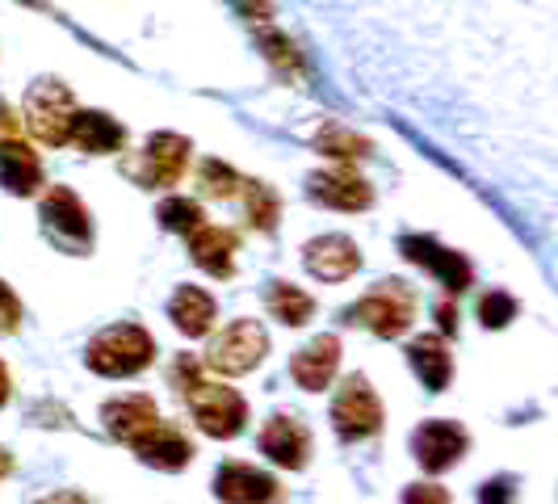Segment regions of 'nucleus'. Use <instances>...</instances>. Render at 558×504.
<instances>
[{
	"label": "nucleus",
	"mask_w": 558,
	"mask_h": 504,
	"mask_svg": "<svg viewBox=\"0 0 558 504\" xmlns=\"http://www.w3.org/2000/svg\"><path fill=\"white\" fill-rule=\"evenodd\" d=\"M265 303H269V315H274V320H281V324H290V328L307 324L311 311H315V299H311L307 290L290 286V281H269Z\"/></svg>",
	"instance_id": "obj_23"
},
{
	"label": "nucleus",
	"mask_w": 558,
	"mask_h": 504,
	"mask_svg": "<svg viewBox=\"0 0 558 504\" xmlns=\"http://www.w3.org/2000/svg\"><path fill=\"white\" fill-rule=\"evenodd\" d=\"M265 353H269V333L256 320H235L210 340L206 370H215V374H248V370L265 362Z\"/></svg>",
	"instance_id": "obj_5"
},
{
	"label": "nucleus",
	"mask_w": 558,
	"mask_h": 504,
	"mask_svg": "<svg viewBox=\"0 0 558 504\" xmlns=\"http://www.w3.org/2000/svg\"><path fill=\"white\" fill-rule=\"evenodd\" d=\"M197 181H202V190H206L210 197H235L240 194V185H244L240 172H235L231 165H223V160H206L202 172H197Z\"/></svg>",
	"instance_id": "obj_27"
},
{
	"label": "nucleus",
	"mask_w": 558,
	"mask_h": 504,
	"mask_svg": "<svg viewBox=\"0 0 558 504\" xmlns=\"http://www.w3.org/2000/svg\"><path fill=\"white\" fill-rule=\"evenodd\" d=\"M72 118H76V101L68 93V84L59 81H38L26 93V127L38 143H59L72 140Z\"/></svg>",
	"instance_id": "obj_4"
},
{
	"label": "nucleus",
	"mask_w": 558,
	"mask_h": 504,
	"mask_svg": "<svg viewBox=\"0 0 558 504\" xmlns=\"http://www.w3.org/2000/svg\"><path fill=\"white\" fill-rule=\"evenodd\" d=\"M9 399V370H4V362H0V404Z\"/></svg>",
	"instance_id": "obj_38"
},
{
	"label": "nucleus",
	"mask_w": 558,
	"mask_h": 504,
	"mask_svg": "<svg viewBox=\"0 0 558 504\" xmlns=\"http://www.w3.org/2000/svg\"><path fill=\"white\" fill-rule=\"evenodd\" d=\"M332 424L344 442H362L383 429V399L374 395L369 379L349 374L332 399Z\"/></svg>",
	"instance_id": "obj_6"
},
{
	"label": "nucleus",
	"mask_w": 558,
	"mask_h": 504,
	"mask_svg": "<svg viewBox=\"0 0 558 504\" xmlns=\"http://www.w3.org/2000/svg\"><path fill=\"white\" fill-rule=\"evenodd\" d=\"M135 449H140V458L147 463V467H156V471H181V467H190V458H194V442L177 429V424H156L151 433H143L140 442H135Z\"/></svg>",
	"instance_id": "obj_19"
},
{
	"label": "nucleus",
	"mask_w": 558,
	"mask_h": 504,
	"mask_svg": "<svg viewBox=\"0 0 558 504\" xmlns=\"http://www.w3.org/2000/svg\"><path fill=\"white\" fill-rule=\"evenodd\" d=\"M235 249H240V236L231 227L197 224L190 231V256H194V265H202L210 278H231L235 274Z\"/></svg>",
	"instance_id": "obj_16"
},
{
	"label": "nucleus",
	"mask_w": 558,
	"mask_h": 504,
	"mask_svg": "<svg viewBox=\"0 0 558 504\" xmlns=\"http://www.w3.org/2000/svg\"><path fill=\"white\" fill-rule=\"evenodd\" d=\"M512 315H517V299H508L504 290H492V295L478 299V320H483L487 328H504Z\"/></svg>",
	"instance_id": "obj_29"
},
{
	"label": "nucleus",
	"mask_w": 558,
	"mask_h": 504,
	"mask_svg": "<svg viewBox=\"0 0 558 504\" xmlns=\"http://www.w3.org/2000/svg\"><path fill=\"white\" fill-rule=\"evenodd\" d=\"M168 320L177 324V333L185 336H206L215 324V299L197 286H181L172 299H168Z\"/></svg>",
	"instance_id": "obj_22"
},
{
	"label": "nucleus",
	"mask_w": 558,
	"mask_h": 504,
	"mask_svg": "<svg viewBox=\"0 0 558 504\" xmlns=\"http://www.w3.org/2000/svg\"><path fill=\"white\" fill-rule=\"evenodd\" d=\"M466 446H471V437L453 420H424L412 433V454L424 471H449L466 454Z\"/></svg>",
	"instance_id": "obj_10"
},
{
	"label": "nucleus",
	"mask_w": 558,
	"mask_h": 504,
	"mask_svg": "<svg viewBox=\"0 0 558 504\" xmlns=\"http://www.w3.org/2000/svg\"><path fill=\"white\" fill-rule=\"evenodd\" d=\"M408 362L420 374V383L428 392H446L449 387V374H453V358H449L446 340L441 336H416L408 345Z\"/></svg>",
	"instance_id": "obj_21"
},
{
	"label": "nucleus",
	"mask_w": 558,
	"mask_h": 504,
	"mask_svg": "<svg viewBox=\"0 0 558 504\" xmlns=\"http://www.w3.org/2000/svg\"><path fill=\"white\" fill-rule=\"evenodd\" d=\"M215 496L223 504H274L281 496L278 479L248 463H227L215 471Z\"/></svg>",
	"instance_id": "obj_12"
},
{
	"label": "nucleus",
	"mask_w": 558,
	"mask_h": 504,
	"mask_svg": "<svg viewBox=\"0 0 558 504\" xmlns=\"http://www.w3.org/2000/svg\"><path fill=\"white\" fill-rule=\"evenodd\" d=\"M307 194L319 206H332V211H365L374 202V190L365 185V177H357L353 168H328V172H311L307 177Z\"/></svg>",
	"instance_id": "obj_13"
},
{
	"label": "nucleus",
	"mask_w": 558,
	"mask_h": 504,
	"mask_svg": "<svg viewBox=\"0 0 558 504\" xmlns=\"http://www.w3.org/2000/svg\"><path fill=\"white\" fill-rule=\"evenodd\" d=\"M17 324H22V303H17V295L0 281V333H17Z\"/></svg>",
	"instance_id": "obj_31"
},
{
	"label": "nucleus",
	"mask_w": 558,
	"mask_h": 504,
	"mask_svg": "<svg viewBox=\"0 0 558 504\" xmlns=\"http://www.w3.org/2000/svg\"><path fill=\"white\" fill-rule=\"evenodd\" d=\"M9 471H13V454H9V449L0 446V479L9 476Z\"/></svg>",
	"instance_id": "obj_37"
},
{
	"label": "nucleus",
	"mask_w": 558,
	"mask_h": 504,
	"mask_svg": "<svg viewBox=\"0 0 558 504\" xmlns=\"http://www.w3.org/2000/svg\"><path fill=\"white\" fill-rule=\"evenodd\" d=\"M190 165V140L185 135H172V131H160L143 143L140 160H135V181L147 185V190H165V185H177L181 172Z\"/></svg>",
	"instance_id": "obj_8"
},
{
	"label": "nucleus",
	"mask_w": 558,
	"mask_h": 504,
	"mask_svg": "<svg viewBox=\"0 0 558 504\" xmlns=\"http://www.w3.org/2000/svg\"><path fill=\"white\" fill-rule=\"evenodd\" d=\"M84 156H110L118 147H126V131H122V122H113L110 113L101 110H76L72 118V140Z\"/></svg>",
	"instance_id": "obj_20"
},
{
	"label": "nucleus",
	"mask_w": 558,
	"mask_h": 504,
	"mask_svg": "<svg viewBox=\"0 0 558 504\" xmlns=\"http://www.w3.org/2000/svg\"><path fill=\"white\" fill-rule=\"evenodd\" d=\"M156 219H160L168 231L190 236V231L202 224V206H197L194 197H165V202H160V211H156Z\"/></svg>",
	"instance_id": "obj_26"
},
{
	"label": "nucleus",
	"mask_w": 558,
	"mask_h": 504,
	"mask_svg": "<svg viewBox=\"0 0 558 504\" xmlns=\"http://www.w3.org/2000/svg\"><path fill=\"white\" fill-rule=\"evenodd\" d=\"M235 9H240L248 22H260V26H269V17H274V4H269V0H235Z\"/></svg>",
	"instance_id": "obj_33"
},
{
	"label": "nucleus",
	"mask_w": 558,
	"mask_h": 504,
	"mask_svg": "<svg viewBox=\"0 0 558 504\" xmlns=\"http://www.w3.org/2000/svg\"><path fill=\"white\" fill-rule=\"evenodd\" d=\"M403 504H449V492L437 483H412L403 492Z\"/></svg>",
	"instance_id": "obj_32"
},
{
	"label": "nucleus",
	"mask_w": 558,
	"mask_h": 504,
	"mask_svg": "<svg viewBox=\"0 0 558 504\" xmlns=\"http://www.w3.org/2000/svg\"><path fill=\"white\" fill-rule=\"evenodd\" d=\"M303 261L319 281H344L362 269V249L349 236H319L303 249Z\"/></svg>",
	"instance_id": "obj_14"
},
{
	"label": "nucleus",
	"mask_w": 558,
	"mask_h": 504,
	"mask_svg": "<svg viewBox=\"0 0 558 504\" xmlns=\"http://www.w3.org/2000/svg\"><path fill=\"white\" fill-rule=\"evenodd\" d=\"M260 47H265V59H269L274 68H281V72H299V68H303L294 43H290L286 34H278V29H260Z\"/></svg>",
	"instance_id": "obj_28"
},
{
	"label": "nucleus",
	"mask_w": 558,
	"mask_h": 504,
	"mask_svg": "<svg viewBox=\"0 0 558 504\" xmlns=\"http://www.w3.org/2000/svg\"><path fill=\"white\" fill-rule=\"evenodd\" d=\"M336 365H340V340L336 336H315L311 345H303L290 362V374L303 392H324L332 383Z\"/></svg>",
	"instance_id": "obj_17"
},
{
	"label": "nucleus",
	"mask_w": 558,
	"mask_h": 504,
	"mask_svg": "<svg viewBox=\"0 0 558 504\" xmlns=\"http://www.w3.org/2000/svg\"><path fill=\"white\" fill-rule=\"evenodd\" d=\"M399 252H403L412 265L428 269L433 278L446 286L449 295H462V290L475 281V269H471V261H466L462 252L441 249V244L428 240V236H403V240H399Z\"/></svg>",
	"instance_id": "obj_9"
},
{
	"label": "nucleus",
	"mask_w": 558,
	"mask_h": 504,
	"mask_svg": "<svg viewBox=\"0 0 558 504\" xmlns=\"http://www.w3.org/2000/svg\"><path fill=\"white\" fill-rule=\"evenodd\" d=\"M478 504H517V479L496 476L478 488Z\"/></svg>",
	"instance_id": "obj_30"
},
{
	"label": "nucleus",
	"mask_w": 558,
	"mask_h": 504,
	"mask_svg": "<svg viewBox=\"0 0 558 504\" xmlns=\"http://www.w3.org/2000/svg\"><path fill=\"white\" fill-rule=\"evenodd\" d=\"M412 315H416V295H412L408 281H399V278L378 281L362 303H353V308L344 311L349 324H362V328H369V333L383 336V340L408 333Z\"/></svg>",
	"instance_id": "obj_2"
},
{
	"label": "nucleus",
	"mask_w": 558,
	"mask_h": 504,
	"mask_svg": "<svg viewBox=\"0 0 558 504\" xmlns=\"http://www.w3.org/2000/svg\"><path fill=\"white\" fill-rule=\"evenodd\" d=\"M437 320H441V333H458V308L449 299L437 303Z\"/></svg>",
	"instance_id": "obj_34"
},
{
	"label": "nucleus",
	"mask_w": 558,
	"mask_h": 504,
	"mask_svg": "<svg viewBox=\"0 0 558 504\" xmlns=\"http://www.w3.org/2000/svg\"><path fill=\"white\" fill-rule=\"evenodd\" d=\"M22 4H34V0H22Z\"/></svg>",
	"instance_id": "obj_39"
},
{
	"label": "nucleus",
	"mask_w": 558,
	"mask_h": 504,
	"mask_svg": "<svg viewBox=\"0 0 558 504\" xmlns=\"http://www.w3.org/2000/svg\"><path fill=\"white\" fill-rule=\"evenodd\" d=\"M38 504H88L81 492H51V496H43Z\"/></svg>",
	"instance_id": "obj_36"
},
{
	"label": "nucleus",
	"mask_w": 558,
	"mask_h": 504,
	"mask_svg": "<svg viewBox=\"0 0 558 504\" xmlns=\"http://www.w3.org/2000/svg\"><path fill=\"white\" fill-rule=\"evenodd\" d=\"M240 190H244V202H248V224L260 227V231H274L281 215V202H278V194H274V185H265V181H244Z\"/></svg>",
	"instance_id": "obj_25"
},
{
	"label": "nucleus",
	"mask_w": 558,
	"mask_h": 504,
	"mask_svg": "<svg viewBox=\"0 0 558 504\" xmlns=\"http://www.w3.org/2000/svg\"><path fill=\"white\" fill-rule=\"evenodd\" d=\"M101 420H106L110 437L135 446L143 433H151V429L160 424V408H156L151 395H122V399H110V404L101 408Z\"/></svg>",
	"instance_id": "obj_15"
},
{
	"label": "nucleus",
	"mask_w": 558,
	"mask_h": 504,
	"mask_svg": "<svg viewBox=\"0 0 558 504\" xmlns=\"http://www.w3.org/2000/svg\"><path fill=\"white\" fill-rule=\"evenodd\" d=\"M17 127H22V118L4 106V97H0V135H17Z\"/></svg>",
	"instance_id": "obj_35"
},
{
	"label": "nucleus",
	"mask_w": 558,
	"mask_h": 504,
	"mask_svg": "<svg viewBox=\"0 0 558 504\" xmlns=\"http://www.w3.org/2000/svg\"><path fill=\"white\" fill-rule=\"evenodd\" d=\"M260 449H265L278 467H286V471H303V467H307V454H311L307 424H303L299 417H286V412L269 417L265 420V429H260Z\"/></svg>",
	"instance_id": "obj_11"
},
{
	"label": "nucleus",
	"mask_w": 558,
	"mask_h": 504,
	"mask_svg": "<svg viewBox=\"0 0 558 504\" xmlns=\"http://www.w3.org/2000/svg\"><path fill=\"white\" fill-rule=\"evenodd\" d=\"M38 219H43V231L63 244L68 252H84L93 244V219L84 211V202L68 185H51L43 202H38Z\"/></svg>",
	"instance_id": "obj_7"
},
{
	"label": "nucleus",
	"mask_w": 558,
	"mask_h": 504,
	"mask_svg": "<svg viewBox=\"0 0 558 504\" xmlns=\"http://www.w3.org/2000/svg\"><path fill=\"white\" fill-rule=\"evenodd\" d=\"M181 395L190 399L197 429L210 433V437H235L244 429V420H248V404L240 399V392L223 387V383H210L206 374H197Z\"/></svg>",
	"instance_id": "obj_3"
},
{
	"label": "nucleus",
	"mask_w": 558,
	"mask_h": 504,
	"mask_svg": "<svg viewBox=\"0 0 558 504\" xmlns=\"http://www.w3.org/2000/svg\"><path fill=\"white\" fill-rule=\"evenodd\" d=\"M0 185L9 190V194H34L38 185H43V160H38V152L22 143L17 135H4L0 140Z\"/></svg>",
	"instance_id": "obj_18"
},
{
	"label": "nucleus",
	"mask_w": 558,
	"mask_h": 504,
	"mask_svg": "<svg viewBox=\"0 0 558 504\" xmlns=\"http://www.w3.org/2000/svg\"><path fill=\"white\" fill-rule=\"evenodd\" d=\"M315 143H319V152L332 156V160H362V156H369V140H362L357 131H349V127H340V122H328Z\"/></svg>",
	"instance_id": "obj_24"
},
{
	"label": "nucleus",
	"mask_w": 558,
	"mask_h": 504,
	"mask_svg": "<svg viewBox=\"0 0 558 504\" xmlns=\"http://www.w3.org/2000/svg\"><path fill=\"white\" fill-rule=\"evenodd\" d=\"M156 358V340L151 333H143L140 324H113L106 333H97L84 349V362L88 370L106 374V379H126V374H140Z\"/></svg>",
	"instance_id": "obj_1"
}]
</instances>
